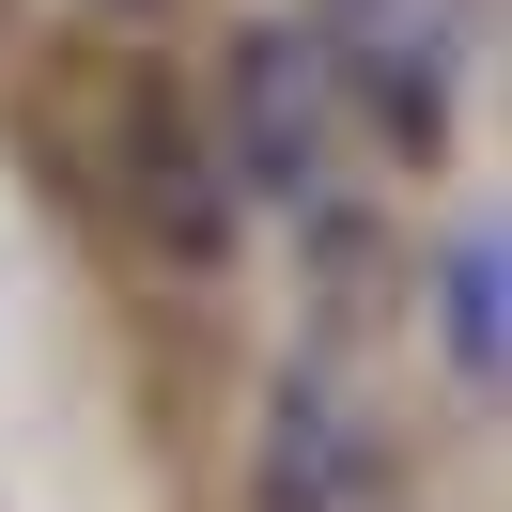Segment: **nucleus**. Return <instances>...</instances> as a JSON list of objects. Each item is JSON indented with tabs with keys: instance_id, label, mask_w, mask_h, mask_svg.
Returning a JSON list of instances; mask_svg holds the SVG:
<instances>
[{
	"instance_id": "nucleus-4",
	"label": "nucleus",
	"mask_w": 512,
	"mask_h": 512,
	"mask_svg": "<svg viewBox=\"0 0 512 512\" xmlns=\"http://www.w3.org/2000/svg\"><path fill=\"white\" fill-rule=\"evenodd\" d=\"M140 218L171 233V264H218V233H233V187H218V156H202V125L187 109H140Z\"/></svg>"
},
{
	"instance_id": "nucleus-2",
	"label": "nucleus",
	"mask_w": 512,
	"mask_h": 512,
	"mask_svg": "<svg viewBox=\"0 0 512 512\" xmlns=\"http://www.w3.org/2000/svg\"><path fill=\"white\" fill-rule=\"evenodd\" d=\"M450 32H466L450 0H326V78H342L404 156H435V125H450Z\"/></svg>"
},
{
	"instance_id": "nucleus-3",
	"label": "nucleus",
	"mask_w": 512,
	"mask_h": 512,
	"mask_svg": "<svg viewBox=\"0 0 512 512\" xmlns=\"http://www.w3.org/2000/svg\"><path fill=\"white\" fill-rule=\"evenodd\" d=\"M357 497H373V419L326 357H295L249 435V512H357Z\"/></svg>"
},
{
	"instance_id": "nucleus-1",
	"label": "nucleus",
	"mask_w": 512,
	"mask_h": 512,
	"mask_svg": "<svg viewBox=\"0 0 512 512\" xmlns=\"http://www.w3.org/2000/svg\"><path fill=\"white\" fill-rule=\"evenodd\" d=\"M326 140H342V78H326V32H249L233 47V187L311 202Z\"/></svg>"
},
{
	"instance_id": "nucleus-5",
	"label": "nucleus",
	"mask_w": 512,
	"mask_h": 512,
	"mask_svg": "<svg viewBox=\"0 0 512 512\" xmlns=\"http://www.w3.org/2000/svg\"><path fill=\"white\" fill-rule=\"evenodd\" d=\"M435 326H450V388H497V233L435 249Z\"/></svg>"
},
{
	"instance_id": "nucleus-6",
	"label": "nucleus",
	"mask_w": 512,
	"mask_h": 512,
	"mask_svg": "<svg viewBox=\"0 0 512 512\" xmlns=\"http://www.w3.org/2000/svg\"><path fill=\"white\" fill-rule=\"evenodd\" d=\"M94 16H156V0H94Z\"/></svg>"
}]
</instances>
